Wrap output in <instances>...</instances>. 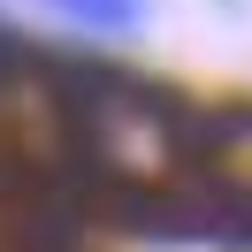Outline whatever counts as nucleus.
<instances>
[{"label": "nucleus", "instance_id": "1", "mask_svg": "<svg viewBox=\"0 0 252 252\" xmlns=\"http://www.w3.org/2000/svg\"><path fill=\"white\" fill-rule=\"evenodd\" d=\"M69 23H84V31H99V38H123V31H138L145 16H153V0H54Z\"/></svg>", "mask_w": 252, "mask_h": 252}, {"label": "nucleus", "instance_id": "2", "mask_svg": "<svg viewBox=\"0 0 252 252\" xmlns=\"http://www.w3.org/2000/svg\"><path fill=\"white\" fill-rule=\"evenodd\" d=\"M221 8H245V0H221Z\"/></svg>", "mask_w": 252, "mask_h": 252}]
</instances>
